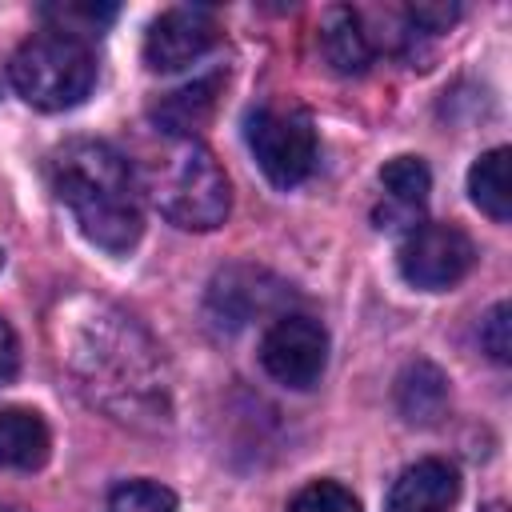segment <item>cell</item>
<instances>
[{"mask_svg": "<svg viewBox=\"0 0 512 512\" xmlns=\"http://www.w3.org/2000/svg\"><path fill=\"white\" fill-rule=\"evenodd\" d=\"M72 320L68 352H60V360H68L88 396L120 420H164L168 380L156 344L108 304H88V312Z\"/></svg>", "mask_w": 512, "mask_h": 512, "instance_id": "1", "label": "cell"}, {"mask_svg": "<svg viewBox=\"0 0 512 512\" xmlns=\"http://www.w3.org/2000/svg\"><path fill=\"white\" fill-rule=\"evenodd\" d=\"M56 200L72 212L76 228L104 252L124 256L144 232L140 180L132 164L104 140H68L48 160Z\"/></svg>", "mask_w": 512, "mask_h": 512, "instance_id": "2", "label": "cell"}, {"mask_svg": "<svg viewBox=\"0 0 512 512\" xmlns=\"http://www.w3.org/2000/svg\"><path fill=\"white\" fill-rule=\"evenodd\" d=\"M156 212L184 232H212L232 208L228 176L200 140H168L136 176Z\"/></svg>", "mask_w": 512, "mask_h": 512, "instance_id": "3", "label": "cell"}, {"mask_svg": "<svg viewBox=\"0 0 512 512\" xmlns=\"http://www.w3.org/2000/svg\"><path fill=\"white\" fill-rule=\"evenodd\" d=\"M8 72H12L16 92L32 108L64 112V108H76L92 92V84H96V56H92L84 36H68L60 28H48V32L28 36L16 48Z\"/></svg>", "mask_w": 512, "mask_h": 512, "instance_id": "4", "label": "cell"}, {"mask_svg": "<svg viewBox=\"0 0 512 512\" xmlns=\"http://www.w3.org/2000/svg\"><path fill=\"white\" fill-rule=\"evenodd\" d=\"M244 140L276 188H296L316 168V124L296 100H260L244 116Z\"/></svg>", "mask_w": 512, "mask_h": 512, "instance_id": "5", "label": "cell"}, {"mask_svg": "<svg viewBox=\"0 0 512 512\" xmlns=\"http://www.w3.org/2000/svg\"><path fill=\"white\" fill-rule=\"evenodd\" d=\"M472 260H476V248H472L468 232L456 224H444V220L412 224L396 252L400 276L424 292H444V288L460 284L468 276Z\"/></svg>", "mask_w": 512, "mask_h": 512, "instance_id": "6", "label": "cell"}, {"mask_svg": "<svg viewBox=\"0 0 512 512\" xmlns=\"http://www.w3.org/2000/svg\"><path fill=\"white\" fill-rule=\"evenodd\" d=\"M264 372L284 388H312L328 368V332L304 312H280L260 340Z\"/></svg>", "mask_w": 512, "mask_h": 512, "instance_id": "7", "label": "cell"}, {"mask_svg": "<svg viewBox=\"0 0 512 512\" xmlns=\"http://www.w3.org/2000/svg\"><path fill=\"white\" fill-rule=\"evenodd\" d=\"M220 44V20L204 4L160 12L144 32V64L152 72H180Z\"/></svg>", "mask_w": 512, "mask_h": 512, "instance_id": "8", "label": "cell"}, {"mask_svg": "<svg viewBox=\"0 0 512 512\" xmlns=\"http://www.w3.org/2000/svg\"><path fill=\"white\" fill-rule=\"evenodd\" d=\"M288 296V284H280L272 272L252 268V264H232L224 272H216L212 288H208V316L216 328L236 332L244 324H252L256 316L280 308Z\"/></svg>", "mask_w": 512, "mask_h": 512, "instance_id": "9", "label": "cell"}, {"mask_svg": "<svg viewBox=\"0 0 512 512\" xmlns=\"http://www.w3.org/2000/svg\"><path fill=\"white\" fill-rule=\"evenodd\" d=\"M220 92H224V72H208V76H196V80L156 96L148 116H152L156 132H164L168 140H196V132L212 120Z\"/></svg>", "mask_w": 512, "mask_h": 512, "instance_id": "10", "label": "cell"}, {"mask_svg": "<svg viewBox=\"0 0 512 512\" xmlns=\"http://www.w3.org/2000/svg\"><path fill=\"white\" fill-rule=\"evenodd\" d=\"M460 500V476L448 460H416L388 488L384 512H452Z\"/></svg>", "mask_w": 512, "mask_h": 512, "instance_id": "11", "label": "cell"}, {"mask_svg": "<svg viewBox=\"0 0 512 512\" xmlns=\"http://www.w3.org/2000/svg\"><path fill=\"white\" fill-rule=\"evenodd\" d=\"M380 188H384V208L376 212V228H404L416 224L420 208L428 204L432 176L420 156H392L380 168Z\"/></svg>", "mask_w": 512, "mask_h": 512, "instance_id": "12", "label": "cell"}, {"mask_svg": "<svg viewBox=\"0 0 512 512\" xmlns=\"http://www.w3.org/2000/svg\"><path fill=\"white\" fill-rule=\"evenodd\" d=\"M320 52L332 64V72L360 76L376 56V44L364 28V16L356 8H328L320 16Z\"/></svg>", "mask_w": 512, "mask_h": 512, "instance_id": "13", "label": "cell"}, {"mask_svg": "<svg viewBox=\"0 0 512 512\" xmlns=\"http://www.w3.org/2000/svg\"><path fill=\"white\" fill-rule=\"evenodd\" d=\"M52 452L48 424L32 408H0V468L36 472Z\"/></svg>", "mask_w": 512, "mask_h": 512, "instance_id": "14", "label": "cell"}, {"mask_svg": "<svg viewBox=\"0 0 512 512\" xmlns=\"http://www.w3.org/2000/svg\"><path fill=\"white\" fill-rule=\"evenodd\" d=\"M396 408L408 424H440V416L448 412V376L428 360L408 364L396 376Z\"/></svg>", "mask_w": 512, "mask_h": 512, "instance_id": "15", "label": "cell"}, {"mask_svg": "<svg viewBox=\"0 0 512 512\" xmlns=\"http://www.w3.org/2000/svg\"><path fill=\"white\" fill-rule=\"evenodd\" d=\"M468 192L472 204L492 216L496 224H504L512 216V184H508V148H492L484 152L472 168H468Z\"/></svg>", "mask_w": 512, "mask_h": 512, "instance_id": "16", "label": "cell"}, {"mask_svg": "<svg viewBox=\"0 0 512 512\" xmlns=\"http://www.w3.org/2000/svg\"><path fill=\"white\" fill-rule=\"evenodd\" d=\"M104 512H180V508H176L172 488L152 484V480H128L108 492Z\"/></svg>", "mask_w": 512, "mask_h": 512, "instance_id": "17", "label": "cell"}, {"mask_svg": "<svg viewBox=\"0 0 512 512\" xmlns=\"http://www.w3.org/2000/svg\"><path fill=\"white\" fill-rule=\"evenodd\" d=\"M288 512H360V500L336 480H312L292 496Z\"/></svg>", "mask_w": 512, "mask_h": 512, "instance_id": "18", "label": "cell"}, {"mask_svg": "<svg viewBox=\"0 0 512 512\" xmlns=\"http://www.w3.org/2000/svg\"><path fill=\"white\" fill-rule=\"evenodd\" d=\"M480 344L496 364L512 360V308L500 300L484 320H480Z\"/></svg>", "mask_w": 512, "mask_h": 512, "instance_id": "19", "label": "cell"}, {"mask_svg": "<svg viewBox=\"0 0 512 512\" xmlns=\"http://www.w3.org/2000/svg\"><path fill=\"white\" fill-rule=\"evenodd\" d=\"M44 12L60 16V32H68V36H76V24H88V32H100L104 24L116 20V4H56Z\"/></svg>", "mask_w": 512, "mask_h": 512, "instance_id": "20", "label": "cell"}, {"mask_svg": "<svg viewBox=\"0 0 512 512\" xmlns=\"http://www.w3.org/2000/svg\"><path fill=\"white\" fill-rule=\"evenodd\" d=\"M20 368V344H16V332L12 324L0 316V384H8Z\"/></svg>", "mask_w": 512, "mask_h": 512, "instance_id": "21", "label": "cell"}, {"mask_svg": "<svg viewBox=\"0 0 512 512\" xmlns=\"http://www.w3.org/2000/svg\"><path fill=\"white\" fill-rule=\"evenodd\" d=\"M0 512H20V508H8V504H0Z\"/></svg>", "mask_w": 512, "mask_h": 512, "instance_id": "22", "label": "cell"}, {"mask_svg": "<svg viewBox=\"0 0 512 512\" xmlns=\"http://www.w3.org/2000/svg\"><path fill=\"white\" fill-rule=\"evenodd\" d=\"M0 268H4V252H0Z\"/></svg>", "mask_w": 512, "mask_h": 512, "instance_id": "23", "label": "cell"}]
</instances>
